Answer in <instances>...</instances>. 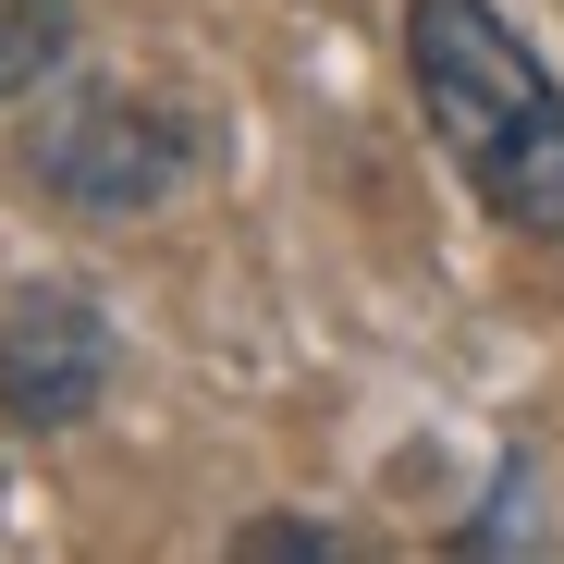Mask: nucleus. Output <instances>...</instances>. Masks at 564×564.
<instances>
[{
  "label": "nucleus",
  "instance_id": "3",
  "mask_svg": "<svg viewBox=\"0 0 564 564\" xmlns=\"http://www.w3.org/2000/svg\"><path fill=\"white\" fill-rule=\"evenodd\" d=\"M99 393H111V332H99V307L62 295V282L13 295V319H0V417H13V430H74Z\"/></svg>",
  "mask_w": 564,
  "mask_h": 564
},
{
  "label": "nucleus",
  "instance_id": "2",
  "mask_svg": "<svg viewBox=\"0 0 564 564\" xmlns=\"http://www.w3.org/2000/svg\"><path fill=\"white\" fill-rule=\"evenodd\" d=\"M184 160H197V135H184L160 99H74V111L37 135L50 197L99 209V221H123V209H160L172 184H184Z\"/></svg>",
  "mask_w": 564,
  "mask_h": 564
},
{
  "label": "nucleus",
  "instance_id": "5",
  "mask_svg": "<svg viewBox=\"0 0 564 564\" xmlns=\"http://www.w3.org/2000/svg\"><path fill=\"white\" fill-rule=\"evenodd\" d=\"M234 552H344V540H332V528H246Z\"/></svg>",
  "mask_w": 564,
  "mask_h": 564
},
{
  "label": "nucleus",
  "instance_id": "1",
  "mask_svg": "<svg viewBox=\"0 0 564 564\" xmlns=\"http://www.w3.org/2000/svg\"><path fill=\"white\" fill-rule=\"evenodd\" d=\"M405 74L479 209L516 234H564V86L491 0H405Z\"/></svg>",
  "mask_w": 564,
  "mask_h": 564
},
{
  "label": "nucleus",
  "instance_id": "4",
  "mask_svg": "<svg viewBox=\"0 0 564 564\" xmlns=\"http://www.w3.org/2000/svg\"><path fill=\"white\" fill-rule=\"evenodd\" d=\"M62 0H0V99H25V86L62 62Z\"/></svg>",
  "mask_w": 564,
  "mask_h": 564
}]
</instances>
